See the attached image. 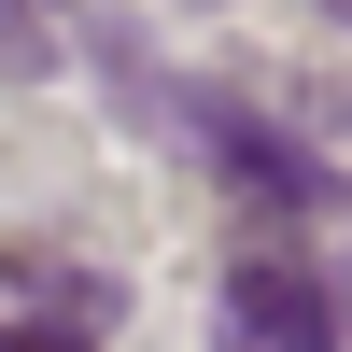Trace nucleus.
Instances as JSON below:
<instances>
[{
	"mask_svg": "<svg viewBox=\"0 0 352 352\" xmlns=\"http://www.w3.org/2000/svg\"><path fill=\"white\" fill-rule=\"evenodd\" d=\"M197 155H212L226 184L254 197V212H324V197H338V169L310 155L296 127H268V113H240V99H197Z\"/></svg>",
	"mask_w": 352,
	"mask_h": 352,
	"instance_id": "nucleus-1",
	"label": "nucleus"
},
{
	"mask_svg": "<svg viewBox=\"0 0 352 352\" xmlns=\"http://www.w3.org/2000/svg\"><path fill=\"white\" fill-rule=\"evenodd\" d=\"M226 352H338V282L296 254H240L226 268Z\"/></svg>",
	"mask_w": 352,
	"mask_h": 352,
	"instance_id": "nucleus-2",
	"label": "nucleus"
},
{
	"mask_svg": "<svg viewBox=\"0 0 352 352\" xmlns=\"http://www.w3.org/2000/svg\"><path fill=\"white\" fill-rule=\"evenodd\" d=\"M43 56H56V43H43V28L14 14V0H0V71H43Z\"/></svg>",
	"mask_w": 352,
	"mask_h": 352,
	"instance_id": "nucleus-3",
	"label": "nucleus"
},
{
	"mask_svg": "<svg viewBox=\"0 0 352 352\" xmlns=\"http://www.w3.org/2000/svg\"><path fill=\"white\" fill-rule=\"evenodd\" d=\"M0 352H71V324H14V338H0Z\"/></svg>",
	"mask_w": 352,
	"mask_h": 352,
	"instance_id": "nucleus-4",
	"label": "nucleus"
}]
</instances>
